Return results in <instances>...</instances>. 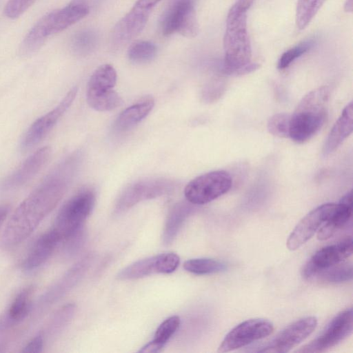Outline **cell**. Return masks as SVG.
<instances>
[{"mask_svg":"<svg viewBox=\"0 0 353 353\" xmlns=\"http://www.w3.org/2000/svg\"><path fill=\"white\" fill-rule=\"evenodd\" d=\"M77 156H71L49 173L16 208L3 234L6 246L23 241L57 206L75 172Z\"/></svg>","mask_w":353,"mask_h":353,"instance_id":"1","label":"cell"},{"mask_svg":"<svg viewBox=\"0 0 353 353\" xmlns=\"http://www.w3.org/2000/svg\"><path fill=\"white\" fill-rule=\"evenodd\" d=\"M255 0H237L230 8L223 38L224 70L230 74H245L259 65L252 62L248 30V12Z\"/></svg>","mask_w":353,"mask_h":353,"instance_id":"2","label":"cell"},{"mask_svg":"<svg viewBox=\"0 0 353 353\" xmlns=\"http://www.w3.org/2000/svg\"><path fill=\"white\" fill-rule=\"evenodd\" d=\"M330 88L323 85L305 94L290 115L289 137L303 143L322 128L327 115Z\"/></svg>","mask_w":353,"mask_h":353,"instance_id":"3","label":"cell"},{"mask_svg":"<svg viewBox=\"0 0 353 353\" xmlns=\"http://www.w3.org/2000/svg\"><path fill=\"white\" fill-rule=\"evenodd\" d=\"M95 199L94 191L86 188L79 190L63 205L50 228L60 241L83 229V223L94 206Z\"/></svg>","mask_w":353,"mask_h":353,"instance_id":"4","label":"cell"},{"mask_svg":"<svg viewBox=\"0 0 353 353\" xmlns=\"http://www.w3.org/2000/svg\"><path fill=\"white\" fill-rule=\"evenodd\" d=\"M232 179L225 170L212 171L196 176L185 188L186 200L193 205L210 203L227 193Z\"/></svg>","mask_w":353,"mask_h":353,"instance_id":"5","label":"cell"},{"mask_svg":"<svg viewBox=\"0 0 353 353\" xmlns=\"http://www.w3.org/2000/svg\"><path fill=\"white\" fill-rule=\"evenodd\" d=\"M163 34L179 33L195 37L199 31L194 0H175L165 12L161 21Z\"/></svg>","mask_w":353,"mask_h":353,"instance_id":"6","label":"cell"},{"mask_svg":"<svg viewBox=\"0 0 353 353\" xmlns=\"http://www.w3.org/2000/svg\"><path fill=\"white\" fill-rule=\"evenodd\" d=\"M174 188L173 181L164 178L137 181L123 190L117 201L115 211L117 213L123 212L141 201L166 194Z\"/></svg>","mask_w":353,"mask_h":353,"instance_id":"7","label":"cell"},{"mask_svg":"<svg viewBox=\"0 0 353 353\" xmlns=\"http://www.w3.org/2000/svg\"><path fill=\"white\" fill-rule=\"evenodd\" d=\"M352 310L348 308L336 314L319 336L297 352L317 353L327 351L347 338L352 334Z\"/></svg>","mask_w":353,"mask_h":353,"instance_id":"8","label":"cell"},{"mask_svg":"<svg viewBox=\"0 0 353 353\" xmlns=\"http://www.w3.org/2000/svg\"><path fill=\"white\" fill-rule=\"evenodd\" d=\"M273 324L264 319L244 321L232 328L219 347V352H228L245 347L270 335Z\"/></svg>","mask_w":353,"mask_h":353,"instance_id":"9","label":"cell"},{"mask_svg":"<svg viewBox=\"0 0 353 353\" xmlns=\"http://www.w3.org/2000/svg\"><path fill=\"white\" fill-rule=\"evenodd\" d=\"M78 92L77 86L66 94L51 111L37 119L24 134L20 143L21 150L26 151L37 145L54 128L73 103Z\"/></svg>","mask_w":353,"mask_h":353,"instance_id":"10","label":"cell"},{"mask_svg":"<svg viewBox=\"0 0 353 353\" xmlns=\"http://www.w3.org/2000/svg\"><path fill=\"white\" fill-rule=\"evenodd\" d=\"M317 319L307 316L288 325L274 339L256 351L257 352L285 353L307 338L315 330Z\"/></svg>","mask_w":353,"mask_h":353,"instance_id":"11","label":"cell"},{"mask_svg":"<svg viewBox=\"0 0 353 353\" xmlns=\"http://www.w3.org/2000/svg\"><path fill=\"white\" fill-rule=\"evenodd\" d=\"M352 254V239L349 236L317 250L303 267L301 275L305 280H312L319 271L343 262Z\"/></svg>","mask_w":353,"mask_h":353,"instance_id":"12","label":"cell"},{"mask_svg":"<svg viewBox=\"0 0 353 353\" xmlns=\"http://www.w3.org/2000/svg\"><path fill=\"white\" fill-rule=\"evenodd\" d=\"M336 203L322 204L307 213L296 225L287 240V247L295 250L306 243L331 216Z\"/></svg>","mask_w":353,"mask_h":353,"instance_id":"13","label":"cell"},{"mask_svg":"<svg viewBox=\"0 0 353 353\" xmlns=\"http://www.w3.org/2000/svg\"><path fill=\"white\" fill-rule=\"evenodd\" d=\"M150 12L151 10L134 6L113 28L112 46L121 47L135 38L145 26Z\"/></svg>","mask_w":353,"mask_h":353,"instance_id":"14","label":"cell"},{"mask_svg":"<svg viewBox=\"0 0 353 353\" xmlns=\"http://www.w3.org/2000/svg\"><path fill=\"white\" fill-rule=\"evenodd\" d=\"M50 154L51 149L48 146L36 150L2 181L1 189L10 190L26 183L43 167Z\"/></svg>","mask_w":353,"mask_h":353,"instance_id":"15","label":"cell"},{"mask_svg":"<svg viewBox=\"0 0 353 353\" xmlns=\"http://www.w3.org/2000/svg\"><path fill=\"white\" fill-rule=\"evenodd\" d=\"M86 0H72L65 7L46 14L49 36L59 33L88 14Z\"/></svg>","mask_w":353,"mask_h":353,"instance_id":"16","label":"cell"},{"mask_svg":"<svg viewBox=\"0 0 353 353\" xmlns=\"http://www.w3.org/2000/svg\"><path fill=\"white\" fill-rule=\"evenodd\" d=\"M353 129V106L350 101L343 110L332 128L323 147L322 153L327 157L332 153L352 133Z\"/></svg>","mask_w":353,"mask_h":353,"instance_id":"17","label":"cell"},{"mask_svg":"<svg viewBox=\"0 0 353 353\" xmlns=\"http://www.w3.org/2000/svg\"><path fill=\"white\" fill-rule=\"evenodd\" d=\"M57 235L50 229L43 234L34 243L24 259L22 268L26 271L37 269L50 256L59 242Z\"/></svg>","mask_w":353,"mask_h":353,"instance_id":"18","label":"cell"},{"mask_svg":"<svg viewBox=\"0 0 353 353\" xmlns=\"http://www.w3.org/2000/svg\"><path fill=\"white\" fill-rule=\"evenodd\" d=\"M352 212V191L347 192L336 203L334 210L319 230L317 238L321 241L330 238L350 221Z\"/></svg>","mask_w":353,"mask_h":353,"instance_id":"19","label":"cell"},{"mask_svg":"<svg viewBox=\"0 0 353 353\" xmlns=\"http://www.w3.org/2000/svg\"><path fill=\"white\" fill-rule=\"evenodd\" d=\"M154 105L152 96H145L131 106L123 110L114 123V129L119 132L128 131L141 121Z\"/></svg>","mask_w":353,"mask_h":353,"instance_id":"20","label":"cell"},{"mask_svg":"<svg viewBox=\"0 0 353 353\" xmlns=\"http://www.w3.org/2000/svg\"><path fill=\"white\" fill-rule=\"evenodd\" d=\"M117 72L110 64L98 67L92 74L87 87L86 97L96 96L110 92L114 87Z\"/></svg>","mask_w":353,"mask_h":353,"instance_id":"21","label":"cell"},{"mask_svg":"<svg viewBox=\"0 0 353 353\" xmlns=\"http://www.w3.org/2000/svg\"><path fill=\"white\" fill-rule=\"evenodd\" d=\"M192 205L188 201H181L173 206L168 215L163 230L162 238L165 245H169L173 241L184 221L192 212Z\"/></svg>","mask_w":353,"mask_h":353,"instance_id":"22","label":"cell"},{"mask_svg":"<svg viewBox=\"0 0 353 353\" xmlns=\"http://www.w3.org/2000/svg\"><path fill=\"white\" fill-rule=\"evenodd\" d=\"M49 37L47 30L46 15L42 17L30 30L23 40L20 53L23 56H29L36 52Z\"/></svg>","mask_w":353,"mask_h":353,"instance_id":"23","label":"cell"},{"mask_svg":"<svg viewBox=\"0 0 353 353\" xmlns=\"http://www.w3.org/2000/svg\"><path fill=\"white\" fill-rule=\"evenodd\" d=\"M157 273L156 256L137 261L121 270L117 274L119 280H132Z\"/></svg>","mask_w":353,"mask_h":353,"instance_id":"24","label":"cell"},{"mask_svg":"<svg viewBox=\"0 0 353 353\" xmlns=\"http://www.w3.org/2000/svg\"><path fill=\"white\" fill-rule=\"evenodd\" d=\"M352 265L341 262L319 271L312 280L323 283H341L352 279Z\"/></svg>","mask_w":353,"mask_h":353,"instance_id":"25","label":"cell"},{"mask_svg":"<svg viewBox=\"0 0 353 353\" xmlns=\"http://www.w3.org/2000/svg\"><path fill=\"white\" fill-rule=\"evenodd\" d=\"M32 292V286H29L17 294L8 312L7 319L10 323L21 321L28 314L31 310L30 299Z\"/></svg>","mask_w":353,"mask_h":353,"instance_id":"26","label":"cell"},{"mask_svg":"<svg viewBox=\"0 0 353 353\" xmlns=\"http://www.w3.org/2000/svg\"><path fill=\"white\" fill-rule=\"evenodd\" d=\"M183 268L194 274L204 275L219 273L227 269L226 265L218 260L209 258H197L186 261Z\"/></svg>","mask_w":353,"mask_h":353,"instance_id":"27","label":"cell"},{"mask_svg":"<svg viewBox=\"0 0 353 353\" xmlns=\"http://www.w3.org/2000/svg\"><path fill=\"white\" fill-rule=\"evenodd\" d=\"M326 0H298L296 23L299 30L304 29L313 19Z\"/></svg>","mask_w":353,"mask_h":353,"instance_id":"28","label":"cell"},{"mask_svg":"<svg viewBox=\"0 0 353 353\" xmlns=\"http://www.w3.org/2000/svg\"><path fill=\"white\" fill-rule=\"evenodd\" d=\"M98 34L92 30H84L76 33L71 41V48L78 55L91 53L98 43Z\"/></svg>","mask_w":353,"mask_h":353,"instance_id":"29","label":"cell"},{"mask_svg":"<svg viewBox=\"0 0 353 353\" xmlns=\"http://www.w3.org/2000/svg\"><path fill=\"white\" fill-rule=\"evenodd\" d=\"M157 46L148 41L134 42L128 48V59L135 63H145L152 61L157 55Z\"/></svg>","mask_w":353,"mask_h":353,"instance_id":"30","label":"cell"},{"mask_svg":"<svg viewBox=\"0 0 353 353\" xmlns=\"http://www.w3.org/2000/svg\"><path fill=\"white\" fill-rule=\"evenodd\" d=\"M90 107L99 112L110 111L121 105L122 99L114 90L103 94L86 97Z\"/></svg>","mask_w":353,"mask_h":353,"instance_id":"31","label":"cell"},{"mask_svg":"<svg viewBox=\"0 0 353 353\" xmlns=\"http://www.w3.org/2000/svg\"><path fill=\"white\" fill-rule=\"evenodd\" d=\"M316 39L315 38H310L286 50L281 54L278 61V69L284 70L289 67L296 59L312 49L316 44Z\"/></svg>","mask_w":353,"mask_h":353,"instance_id":"32","label":"cell"},{"mask_svg":"<svg viewBox=\"0 0 353 353\" xmlns=\"http://www.w3.org/2000/svg\"><path fill=\"white\" fill-rule=\"evenodd\" d=\"M180 324L179 316H172L168 318L157 329L153 340L165 345L179 329Z\"/></svg>","mask_w":353,"mask_h":353,"instance_id":"33","label":"cell"},{"mask_svg":"<svg viewBox=\"0 0 353 353\" xmlns=\"http://www.w3.org/2000/svg\"><path fill=\"white\" fill-rule=\"evenodd\" d=\"M290 119V114L287 113L274 114L268 122L269 132L279 137H289Z\"/></svg>","mask_w":353,"mask_h":353,"instance_id":"34","label":"cell"},{"mask_svg":"<svg viewBox=\"0 0 353 353\" xmlns=\"http://www.w3.org/2000/svg\"><path fill=\"white\" fill-rule=\"evenodd\" d=\"M157 273L170 274L174 272L180 263L179 256L173 252L156 255Z\"/></svg>","mask_w":353,"mask_h":353,"instance_id":"35","label":"cell"},{"mask_svg":"<svg viewBox=\"0 0 353 353\" xmlns=\"http://www.w3.org/2000/svg\"><path fill=\"white\" fill-rule=\"evenodd\" d=\"M37 0H8L5 6L4 14L15 19L23 14Z\"/></svg>","mask_w":353,"mask_h":353,"instance_id":"36","label":"cell"},{"mask_svg":"<svg viewBox=\"0 0 353 353\" xmlns=\"http://www.w3.org/2000/svg\"><path fill=\"white\" fill-rule=\"evenodd\" d=\"M74 305L68 304L61 308L52 319L48 328L49 333H57L68 323L74 312Z\"/></svg>","mask_w":353,"mask_h":353,"instance_id":"37","label":"cell"},{"mask_svg":"<svg viewBox=\"0 0 353 353\" xmlns=\"http://www.w3.org/2000/svg\"><path fill=\"white\" fill-rule=\"evenodd\" d=\"M43 346V336L39 334L34 336L28 343L24 347L22 352L25 353H38L42 351Z\"/></svg>","mask_w":353,"mask_h":353,"instance_id":"38","label":"cell"},{"mask_svg":"<svg viewBox=\"0 0 353 353\" xmlns=\"http://www.w3.org/2000/svg\"><path fill=\"white\" fill-rule=\"evenodd\" d=\"M165 345L152 340L143 346L138 352L141 353H157L162 351Z\"/></svg>","mask_w":353,"mask_h":353,"instance_id":"39","label":"cell"},{"mask_svg":"<svg viewBox=\"0 0 353 353\" xmlns=\"http://www.w3.org/2000/svg\"><path fill=\"white\" fill-rule=\"evenodd\" d=\"M161 0H137L134 4L135 6L152 10V8Z\"/></svg>","mask_w":353,"mask_h":353,"instance_id":"40","label":"cell"},{"mask_svg":"<svg viewBox=\"0 0 353 353\" xmlns=\"http://www.w3.org/2000/svg\"><path fill=\"white\" fill-rule=\"evenodd\" d=\"M10 210V206L8 205L4 204L0 205V225L6 219L8 212Z\"/></svg>","mask_w":353,"mask_h":353,"instance_id":"41","label":"cell"},{"mask_svg":"<svg viewBox=\"0 0 353 353\" xmlns=\"http://www.w3.org/2000/svg\"><path fill=\"white\" fill-rule=\"evenodd\" d=\"M344 9L346 12L352 11V0H346L344 4Z\"/></svg>","mask_w":353,"mask_h":353,"instance_id":"42","label":"cell"}]
</instances>
